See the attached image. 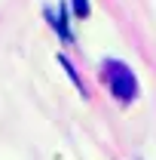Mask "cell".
<instances>
[{
	"label": "cell",
	"instance_id": "6da1fadb",
	"mask_svg": "<svg viewBox=\"0 0 156 160\" xmlns=\"http://www.w3.org/2000/svg\"><path fill=\"white\" fill-rule=\"evenodd\" d=\"M104 71H107L110 92H113L122 105H129V102L138 99V80H135V74L129 71V65H122V62H107Z\"/></svg>",
	"mask_w": 156,
	"mask_h": 160
},
{
	"label": "cell",
	"instance_id": "7a4b0ae2",
	"mask_svg": "<svg viewBox=\"0 0 156 160\" xmlns=\"http://www.w3.org/2000/svg\"><path fill=\"white\" fill-rule=\"evenodd\" d=\"M46 19L52 22V28H55V31L61 34V40H74V34H71V28L64 25V6H61V12H58V16H55L52 9H46Z\"/></svg>",
	"mask_w": 156,
	"mask_h": 160
},
{
	"label": "cell",
	"instance_id": "3957f363",
	"mask_svg": "<svg viewBox=\"0 0 156 160\" xmlns=\"http://www.w3.org/2000/svg\"><path fill=\"white\" fill-rule=\"evenodd\" d=\"M58 62H61V68H64V71H67V77L74 80V83H77V89L80 92H83V96H86V86H83V80H80V74H77V68H74V65H71V62L64 59V56H58Z\"/></svg>",
	"mask_w": 156,
	"mask_h": 160
},
{
	"label": "cell",
	"instance_id": "277c9868",
	"mask_svg": "<svg viewBox=\"0 0 156 160\" xmlns=\"http://www.w3.org/2000/svg\"><path fill=\"white\" fill-rule=\"evenodd\" d=\"M71 3H74V16H77V19H86V16H89V9H92V6H89V0H71Z\"/></svg>",
	"mask_w": 156,
	"mask_h": 160
}]
</instances>
